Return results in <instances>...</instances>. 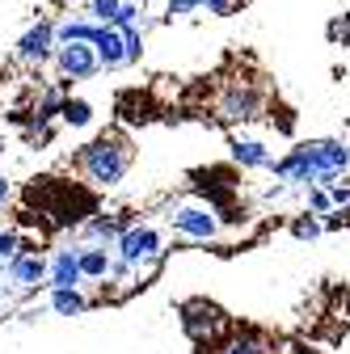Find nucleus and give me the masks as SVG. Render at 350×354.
<instances>
[{
    "label": "nucleus",
    "instance_id": "f257e3e1",
    "mask_svg": "<svg viewBox=\"0 0 350 354\" xmlns=\"http://www.w3.org/2000/svg\"><path fill=\"white\" fill-rule=\"evenodd\" d=\"M26 203L38 207V215L51 228H72V232L98 211L93 190L80 186V182H64V177H34L26 186Z\"/></svg>",
    "mask_w": 350,
    "mask_h": 354
},
{
    "label": "nucleus",
    "instance_id": "f03ea898",
    "mask_svg": "<svg viewBox=\"0 0 350 354\" xmlns=\"http://www.w3.org/2000/svg\"><path fill=\"white\" fill-rule=\"evenodd\" d=\"M131 165H136V148H131L122 131H106V136L89 140L76 152V169L93 190H114L131 173Z\"/></svg>",
    "mask_w": 350,
    "mask_h": 354
},
{
    "label": "nucleus",
    "instance_id": "7ed1b4c3",
    "mask_svg": "<svg viewBox=\"0 0 350 354\" xmlns=\"http://www.w3.org/2000/svg\"><path fill=\"white\" fill-rule=\"evenodd\" d=\"M110 249L127 266H136V274H148V270H156V266L165 261L169 241H165V232L152 224V219H144V224H122V232H118V241Z\"/></svg>",
    "mask_w": 350,
    "mask_h": 354
},
{
    "label": "nucleus",
    "instance_id": "20e7f679",
    "mask_svg": "<svg viewBox=\"0 0 350 354\" xmlns=\"http://www.w3.org/2000/svg\"><path fill=\"white\" fill-rule=\"evenodd\" d=\"M169 228L178 232V236H186V241H220L224 215H220V207H211L207 198H199V203H178V207L169 211Z\"/></svg>",
    "mask_w": 350,
    "mask_h": 354
},
{
    "label": "nucleus",
    "instance_id": "39448f33",
    "mask_svg": "<svg viewBox=\"0 0 350 354\" xmlns=\"http://www.w3.org/2000/svg\"><path fill=\"white\" fill-rule=\"evenodd\" d=\"M178 321H182V333H186L194 346H211L215 337L228 329L224 308L211 304V299H186V304L178 308Z\"/></svg>",
    "mask_w": 350,
    "mask_h": 354
},
{
    "label": "nucleus",
    "instance_id": "423d86ee",
    "mask_svg": "<svg viewBox=\"0 0 350 354\" xmlns=\"http://www.w3.org/2000/svg\"><path fill=\"white\" fill-rule=\"evenodd\" d=\"M51 64H55V72H59L64 84H72V80H93L102 72L93 42H55Z\"/></svg>",
    "mask_w": 350,
    "mask_h": 354
},
{
    "label": "nucleus",
    "instance_id": "0eeeda50",
    "mask_svg": "<svg viewBox=\"0 0 350 354\" xmlns=\"http://www.w3.org/2000/svg\"><path fill=\"white\" fill-rule=\"evenodd\" d=\"M266 110V97L253 80H232L224 93H220V118L224 122H253Z\"/></svg>",
    "mask_w": 350,
    "mask_h": 354
},
{
    "label": "nucleus",
    "instance_id": "6e6552de",
    "mask_svg": "<svg viewBox=\"0 0 350 354\" xmlns=\"http://www.w3.org/2000/svg\"><path fill=\"white\" fill-rule=\"evenodd\" d=\"M0 274L9 279L13 291H38L42 283H47V253H38V249L21 245L5 266H0Z\"/></svg>",
    "mask_w": 350,
    "mask_h": 354
},
{
    "label": "nucleus",
    "instance_id": "1a4fd4ad",
    "mask_svg": "<svg viewBox=\"0 0 350 354\" xmlns=\"http://www.w3.org/2000/svg\"><path fill=\"white\" fill-rule=\"evenodd\" d=\"M13 55H17V64H26V68L51 64V55H55V21H34V26L17 38Z\"/></svg>",
    "mask_w": 350,
    "mask_h": 354
},
{
    "label": "nucleus",
    "instance_id": "9d476101",
    "mask_svg": "<svg viewBox=\"0 0 350 354\" xmlns=\"http://www.w3.org/2000/svg\"><path fill=\"white\" fill-rule=\"evenodd\" d=\"M194 190L211 203V207H228L237 198V173L224 169V165H215V169H199L194 173Z\"/></svg>",
    "mask_w": 350,
    "mask_h": 354
},
{
    "label": "nucleus",
    "instance_id": "9b49d317",
    "mask_svg": "<svg viewBox=\"0 0 350 354\" xmlns=\"http://www.w3.org/2000/svg\"><path fill=\"white\" fill-rule=\"evenodd\" d=\"M93 51H98V64H102V72H118V68H127V38H122V30L118 26H110V21H98V30H93Z\"/></svg>",
    "mask_w": 350,
    "mask_h": 354
},
{
    "label": "nucleus",
    "instance_id": "f8f14e48",
    "mask_svg": "<svg viewBox=\"0 0 350 354\" xmlns=\"http://www.w3.org/2000/svg\"><path fill=\"white\" fill-rule=\"evenodd\" d=\"M80 261H76V245H59L47 253V283L42 287H80Z\"/></svg>",
    "mask_w": 350,
    "mask_h": 354
},
{
    "label": "nucleus",
    "instance_id": "ddd939ff",
    "mask_svg": "<svg viewBox=\"0 0 350 354\" xmlns=\"http://www.w3.org/2000/svg\"><path fill=\"white\" fill-rule=\"evenodd\" d=\"M76 261L84 283H106L110 266H114V249L110 245H93V241H76Z\"/></svg>",
    "mask_w": 350,
    "mask_h": 354
},
{
    "label": "nucleus",
    "instance_id": "4468645a",
    "mask_svg": "<svg viewBox=\"0 0 350 354\" xmlns=\"http://www.w3.org/2000/svg\"><path fill=\"white\" fill-rule=\"evenodd\" d=\"M228 152H232L237 169H270V160H275V152L261 140L245 136V131H232V136H228Z\"/></svg>",
    "mask_w": 350,
    "mask_h": 354
},
{
    "label": "nucleus",
    "instance_id": "2eb2a0df",
    "mask_svg": "<svg viewBox=\"0 0 350 354\" xmlns=\"http://www.w3.org/2000/svg\"><path fill=\"white\" fill-rule=\"evenodd\" d=\"M118 232H122V219H118V215H106V211H93V215L76 228L80 241H93V245H114Z\"/></svg>",
    "mask_w": 350,
    "mask_h": 354
},
{
    "label": "nucleus",
    "instance_id": "dca6fc26",
    "mask_svg": "<svg viewBox=\"0 0 350 354\" xmlns=\"http://www.w3.org/2000/svg\"><path fill=\"white\" fill-rule=\"evenodd\" d=\"M47 308L55 317H84L89 313V295L80 287H47Z\"/></svg>",
    "mask_w": 350,
    "mask_h": 354
},
{
    "label": "nucleus",
    "instance_id": "f3484780",
    "mask_svg": "<svg viewBox=\"0 0 350 354\" xmlns=\"http://www.w3.org/2000/svg\"><path fill=\"white\" fill-rule=\"evenodd\" d=\"M93 30H98V21L93 17H64V21H55V42H89L93 38Z\"/></svg>",
    "mask_w": 350,
    "mask_h": 354
},
{
    "label": "nucleus",
    "instance_id": "a211bd4d",
    "mask_svg": "<svg viewBox=\"0 0 350 354\" xmlns=\"http://www.w3.org/2000/svg\"><path fill=\"white\" fill-rule=\"evenodd\" d=\"M59 122H64V127L84 131V127L93 122V106L84 102V97H64V106H59Z\"/></svg>",
    "mask_w": 350,
    "mask_h": 354
},
{
    "label": "nucleus",
    "instance_id": "6ab92c4d",
    "mask_svg": "<svg viewBox=\"0 0 350 354\" xmlns=\"http://www.w3.org/2000/svg\"><path fill=\"white\" fill-rule=\"evenodd\" d=\"M220 354H275V350H270V342L261 333H237Z\"/></svg>",
    "mask_w": 350,
    "mask_h": 354
},
{
    "label": "nucleus",
    "instance_id": "aec40b11",
    "mask_svg": "<svg viewBox=\"0 0 350 354\" xmlns=\"http://www.w3.org/2000/svg\"><path fill=\"white\" fill-rule=\"evenodd\" d=\"M291 236H295V241H321V236H325V219L313 215V211L295 215V219H291Z\"/></svg>",
    "mask_w": 350,
    "mask_h": 354
},
{
    "label": "nucleus",
    "instance_id": "412c9836",
    "mask_svg": "<svg viewBox=\"0 0 350 354\" xmlns=\"http://www.w3.org/2000/svg\"><path fill=\"white\" fill-rule=\"evenodd\" d=\"M118 5H122V0H84V17H93V21H114V17H118Z\"/></svg>",
    "mask_w": 350,
    "mask_h": 354
},
{
    "label": "nucleus",
    "instance_id": "4be33fe9",
    "mask_svg": "<svg viewBox=\"0 0 350 354\" xmlns=\"http://www.w3.org/2000/svg\"><path fill=\"white\" fill-rule=\"evenodd\" d=\"M325 190H329V198H333V211H342V215H346V207H350V182H346V173H342V177H333Z\"/></svg>",
    "mask_w": 350,
    "mask_h": 354
},
{
    "label": "nucleus",
    "instance_id": "5701e85b",
    "mask_svg": "<svg viewBox=\"0 0 350 354\" xmlns=\"http://www.w3.org/2000/svg\"><path fill=\"white\" fill-rule=\"evenodd\" d=\"M199 9H207L211 17H228V13L245 9V0H199Z\"/></svg>",
    "mask_w": 350,
    "mask_h": 354
},
{
    "label": "nucleus",
    "instance_id": "b1692460",
    "mask_svg": "<svg viewBox=\"0 0 350 354\" xmlns=\"http://www.w3.org/2000/svg\"><path fill=\"white\" fill-rule=\"evenodd\" d=\"M21 245H26V241H21V232H17V228H0V266H5Z\"/></svg>",
    "mask_w": 350,
    "mask_h": 354
},
{
    "label": "nucleus",
    "instance_id": "393cba45",
    "mask_svg": "<svg viewBox=\"0 0 350 354\" xmlns=\"http://www.w3.org/2000/svg\"><path fill=\"white\" fill-rule=\"evenodd\" d=\"M308 211H313V215H329V211H333V198H329L325 186H308Z\"/></svg>",
    "mask_w": 350,
    "mask_h": 354
},
{
    "label": "nucleus",
    "instance_id": "a878e982",
    "mask_svg": "<svg viewBox=\"0 0 350 354\" xmlns=\"http://www.w3.org/2000/svg\"><path fill=\"white\" fill-rule=\"evenodd\" d=\"M329 42H333V47H350V13L329 21Z\"/></svg>",
    "mask_w": 350,
    "mask_h": 354
},
{
    "label": "nucleus",
    "instance_id": "bb28decb",
    "mask_svg": "<svg viewBox=\"0 0 350 354\" xmlns=\"http://www.w3.org/2000/svg\"><path fill=\"white\" fill-rule=\"evenodd\" d=\"M165 13L169 17H190V13H199V0H165Z\"/></svg>",
    "mask_w": 350,
    "mask_h": 354
},
{
    "label": "nucleus",
    "instance_id": "cd10ccee",
    "mask_svg": "<svg viewBox=\"0 0 350 354\" xmlns=\"http://www.w3.org/2000/svg\"><path fill=\"white\" fill-rule=\"evenodd\" d=\"M9 203H13V182H9L5 173H0V211H5Z\"/></svg>",
    "mask_w": 350,
    "mask_h": 354
},
{
    "label": "nucleus",
    "instance_id": "c85d7f7f",
    "mask_svg": "<svg viewBox=\"0 0 350 354\" xmlns=\"http://www.w3.org/2000/svg\"><path fill=\"white\" fill-rule=\"evenodd\" d=\"M346 224H350V207H346Z\"/></svg>",
    "mask_w": 350,
    "mask_h": 354
}]
</instances>
